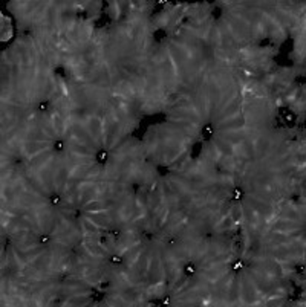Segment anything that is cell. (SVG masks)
<instances>
[{"label": "cell", "instance_id": "6da1fadb", "mask_svg": "<svg viewBox=\"0 0 306 307\" xmlns=\"http://www.w3.org/2000/svg\"><path fill=\"white\" fill-rule=\"evenodd\" d=\"M282 122H283V125H285V129H286V127H288V129H292L295 124H297V115L289 110V112L282 118Z\"/></svg>", "mask_w": 306, "mask_h": 307}, {"label": "cell", "instance_id": "7a4b0ae2", "mask_svg": "<svg viewBox=\"0 0 306 307\" xmlns=\"http://www.w3.org/2000/svg\"><path fill=\"white\" fill-rule=\"evenodd\" d=\"M213 135H214V125L213 124H205L204 127H202V130H200V138L204 139V141H210L213 138Z\"/></svg>", "mask_w": 306, "mask_h": 307}, {"label": "cell", "instance_id": "3957f363", "mask_svg": "<svg viewBox=\"0 0 306 307\" xmlns=\"http://www.w3.org/2000/svg\"><path fill=\"white\" fill-rule=\"evenodd\" d=\"M182 272H184V275H185V277H191V275H194V272H196V264H194V263H191V261L185 263Z\"/></svg>", "mask_w": 306, "mask_h": 307}, {"label": "cell", "instance_id": "277c9868", "mask_svg": "<svg viewBox=\"0 0 306 307\" xmlns=\"http://www.w3.org/2000/svg\"><path fill=\"white\" fill-rule=\"evenodd\" d=\"M95 157H96V162H98V164L104 165L107 161H109V153H107L106 150H100V151H96Z\"/></svg>", "mask_w": 306, "mask_h": 307}, {"label": "cell", "instance_id": "5b68a950", "mask_svg": "<svg viewBox=\"0 0 306 307\" xmlns=\"http://www.w3.org/2000/svg\"><path fill=\"white\" fill-rule=\"evenodd\" d=\"M103 298H104V292H103V289H96V290H92V294H90V299L95 301V303H100V301H103Z\"/></svg>", "mask_w": 306, "mask_h": 307}, {"label": "cell", "instance_id": "8992f818", "mask_svg": "<svg viewBox=\"0 0 306 307\" xmlns=\"http://www.w3.org/2000/svg\"><path fill=\"white\" fill-rule=\"evenodd\" d=\"M243 196H245V191H243L242 187H236V188L233 189V199H234L236 202L242 200V199H243Z\"/></svg>", "mask_w": 306, "mask_h": 307}, {"label": "cell", "instance_id": "52a82bcc", "mask_svg": "<svg viewBox=\"0 0 306 307\" xmlns=\"http://www.w3.org/2000/svg\"><path fill=\"white\" fill-rule=\"evenodd\" d=\"M60 203H61V196H60L58 193H52L49 196V205L51 206H57Z\"/></svg>", "mask_w": 306, "mask_h": 307}, {"label": "cell", "instance_id": "ba28073f", "mask_svg": "<svg viewBox=\"0 0 306 307\" xmlns=\"http://www.w3.org/2000/svg\"><path fill=\"white\" fill-rule=\"evenodd\" d=\"M233 249H234L236 252H240L243 249V240H242L240 236H236L234 241H233Z\"/></svg>", "mask_w": 306, "mask_h": 307}, {"label": "cell", "instance_id": "9c48e42d", "mask_svg": "<svg viewBox=\"0 0 306 307\" xmlns=\"http://www.w3.org/2000/svg\"><path fill=\"white\" fill-rule=\"evenodd\" d=\"M109 263H110V264H112L113 267H118V266H121V264H123V257H121V255H117V254H115V255H112V257H110Z\"/></svg>", "mask_w": 306, "mask_h": 307}, {"label": "cell", "instance_id": "30bf717a", "mask_svg": "<svg viewBox=\"0 0 306 307\" xmlns=\"http://www.w3.org/2000/svg\"><path fill=\"white\" fill-rule=\"evenodd\" d=\"M165 37H167V32H165L164 29H158L155 34H153V38H155V41H158V43H161L162 40H164Z\"/></svg>", "mask_w": 306, "mask_h": 307}, {"label": "cell", "instance_id": "8fae6325", "mask_svg": "<svg viewBox=\"0 0 306 307\" xmlns=\"http://www.w3.org/2000/svg\"><path fill=\"white\" fill-rule=\"evenodd\" d=\"M49 107H51V103L49 101H40L38 104H37V110L40 112V113H45L49 110Z\"/></svg>", "mask_w": 306, "mask_h": 307}, {"label": "cell", "instance_id": "7c38bea8", "mask_svg": "<svg viewBox=\"0 0 306 307\" xmlns=\"http://www.w3.org/2000/svg\"><path fill=\"white\" fill-rule=\"evenodd\" d=\"M231 267H233V271H234V272H240L243 267H245V263H243L242 260H236V261H233Z\"/></svg>", "mask_w": 306, "mask_h": 307}, {"label": "cell", "instance_id": "4fadbf2b", "mask_svg": "<svg viewBox=\"0 0 306 307\" xmlns=\"http://www.w3.org/2000/svg\"><path fill=\"white\" fill-rule=\"evenodd\" d=\"M54 150H55L57 153H61V151L64 150V142L61 141V139H57V141H54Z\"/></svg>", "mask_w": 306, "mask_h": 307}, {"label": "cell", "instance_id": "5bb4252c", "mask_svg": "<svg viewBox=\"0 0 306 307\" xmlns=\"http://www.w3.org/2000/svg\"><path fill=\"white\" fill-rule=\"evenodd\" d=\"M211 15L217 20V19H221V15H222V8L221 6H214L213 8V11H211Z\"/></svg>", "mask_w": 306, "mask_h": 307}, {"label": "cell", "instance_id": "9a60e30c", "mask_svg": "<svg viewBox=\"0 0 306 307\" xmlns=\"http://www.w3.org/2000/svg\"><path fill=\"white\" fill-rule=\"evenodd\" d=\"M288 112H289V107H288V106L279 107V110H277V116H279V118H283V116H285Z\"/></svg>", "mask_w": 306, "mask_h": 307}, {"label": "cell", "instance_id": "2e32d148", "mask_svg": "<svg viewBox=\"0 0 306 307\" xmlns=\"http://www.w3.org/2000/svg\"><path fill=\"white\" fill-rule=\"evenodd\" d=\"M49 241H51V237L46 236V234H43V236L38 237V243H40V245H47Z\"/></svg>", "mask_w": 306, "mask_h": 307}, {"label": "cell", "instance_id": "e0dca14e", "mask_svg": "<svg viewBox=\"0 0 306 307\" xmlns=\"http://www.w3.org/2000/svg\"><path fill=\"white\" fill-rule=\"evenodd\" d=\"M295 273L303 277V275H305V266H303V264H297V266H295Z\"/></svg>", "mask_w": 306, "mask_h": 307}, {"label": "cell", "instance_id": "ac0fdd59", "mask_svg": "<svg viewBox=\"0 0 306 307\" xmlns=\"http://www.w3.org/2000/svg\"><path fill=\"white\" fill-rule=\"evenodd\" d=\"M110 236L112 237H115V238H118V237L121 236V231H119V228H110Z\"/></svg>", "mask_w": 306, "mask_h": 307}, {"label": "cell", "instance_id": "d6986e66", "mask_svg": "<svg viewBox=\"0 0 306 307\" xmlns=\"http://www.w3.org/2000/svg\"><path fill=\"white\" fill-rule=\"evenodd\" d=\"M142 237H144V240H145V241H152V240H153V234H152V232H142Z\"/></svg>", "mask_w": 306, "mask_h": 307}, {"label": "cell", "instance_id": "ffe728a7", "mask_svg": "<svg viewBox=\"0 0 306 307\" xmlns=\"http://www.w3.org/2000/svg\"><path fill=\"white\" fill-rule=\"evenodd\" d=\"M98 243H100V245H106L107 238H106V237H100V238H98Z\"/></svg>", "mask_w": 306, "mask_h": 307}, {"label": "cell", "instance_id": "44dd1931", "mask_svg": "<svg viewBox=\"0 0 306 307\" xmlns=\"http://www.w3.org/2000/svg\"><path fill=\"white\" fill-rule=\"evenodd\" d=\"M167 243H168V245H175V243H176V240H175L173 237H168V238H167Z\"/></svg>", "mask_w": 306, "mask_h": 307}, {"label": "cell", "instance_id": "7402d4cb", "mask_svg": "<svg viewBox=\"0 0 306 307\" xmlns=\"http://www.w3.org/2000/svg\"><path fill=\"white\" fill-rule=\"evenodd\" d=\"M107 287H109V283H107V281H104V283L100 284V289H104V290H106Z\"/></svg>", "mask_w": 306, "mask_h": 307}, {"label": "cell", "instance_id": "603a6c76", "mask_svg": "<svg viewBox=\"0 0 306 307\" xmlns=\"http://www.w3.org/2000/svg\"><path fill=\"white\" fill-rule=\"evenodd\" d=\"M162 304H170V298L168 296H165L164 299H162Z\"/></svg>", "mask_w": 306, "mask_h": 307}, {"label": "cell", "instance_id": "cb8c5ba5", "mask_svg": "<svg viewBox=\"0 0 306 307\" xmlns=\"http://www.w3.org/2000/svg\"><path fill=\"white\" fill-rule=\"evenodd\" d=\"M80 215H81V211H80V209H77V211H75V217H77V219H78V217H80Z\"/></svg>", "mask_w": 306, "mask_h": 307}]
</instances>
